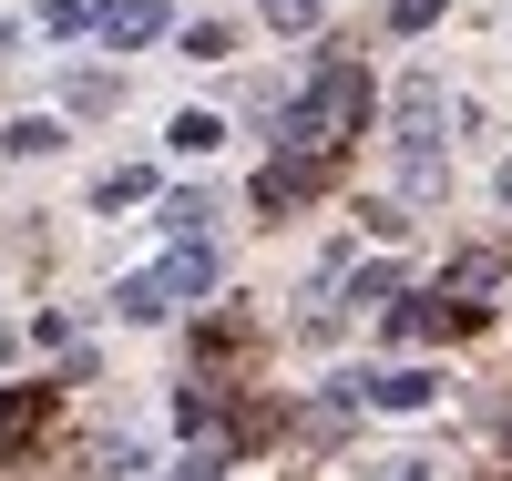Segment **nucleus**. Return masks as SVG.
Instances as JSON below:
<instances>
[{
	"instance_id": "3",
	"label": "nucleus",
	"mask_w": 512,
	"mask_h": 481,
	"mask_svg": "<svg viewBox=\"0 0 512 481\" xmlns=\"http://www.w3.org/2000/svg\"><path fill=\"white\" fill-rule=\"evenodd\" d=\"M154 31H164V0H103V41L134 52V41H154Z\"/></svg>"
},
{
	"instance_id": "12",
	"label": "nucleus",
	"mask_w": 512,
	"mask_h": 481,
	"mask_svg": "<svg viewBox=\"0 0 512 481\" xmlns=\"http://www.w3.org/2000/svg\"><path fill=\"white\" fill-rule=\"evenodd\" d=\"M318 21V0H267V31H308Z\"/></svg>"
},
{
	"instance_id": "15",
	"label": "nucleus",
	"mask_w": 512,
	"mask_h": 481,
	"mask_svg": "<svg viewBox=\"0 0 512 481\" xmlns=\"http://www.w3.org/2000/svg\"><path fill=\"white\" fill-rule=\"evenodd\" d=\"M492 185H502V205H512V164H502V174H492Z\"/></svg>"
},
{
	"instance_id": "2",
	"label": "nucleus",
	"mask_w": 512,
	"mask_h": 481,
	"mask_svg": "<svg viewBox=\"0 0 512 481\" xmlns=\"http://www.w3.org/2000/svg\"><path fill=\"white\" fill-rule=\"evenodd\" d=\"M441 82L431 72H410L400 82V103H390V123H400V154H410V195H431V174H441Z\"/></svg>"
},
{
	"instance_id": "1",
	"label": "nucleus",
	"mask_w": 512,
	"mask_h": 481,
	"mask_svg": "<svg viewBox=\"0 0 512 481\" xmlns=\"http://www.w3.org/2000/svg\"><path fill=\"white\" fill-rule=\"evenodd\" d=\"M359 123H369V82H359L349 62H328V72L308 82V93L287 103V134H277V144H287V164H308V174H318L338 144L359 134Z\"/></svg>"
},
{
	"instance_id": "11",
	"label": "nucleus",
	"mask_w": 512,
	"mask_h": 481,
	"mask_svg": "<svg viewBox=\"0 0 512 481\" xmlns=\"http://www.w3.org/2000/svg\"><path fill=\"white\" fill-rule=\"evenodd\" d=\"M216 134H226L216 113H175V144H185V154H205V144H216Z\"/></svg>"
},
{
	"instance_id": "16",
	"label": "nucleus",
	"mask_w": 512,
	"mask_h": 481,
	"mask_svg": "<svg viewBox=\"0 0 512 481\" xmlns=\"http://www.w3.org/2000/svg\"><path fill=\"white\" fill-rule=\"evenodd\" d=\"M0 359H11V328H0Z\"/></svg>"
},
{
	"instance_id": "13",
	"label": "nucleus",
	"mask_w": 512,
	"mask_h": 481,
	"mask_svg": "<svg viewBox=\"0 0 512 481\" xmlns=\"http://www.w3.org/2000/svg\"><path fill=\"white\" fill-rule=\"evenodd\" d=\"M390 21H400V31H431V21H441V0H390Z\"/></svg>"
},
{
	"instance_id": "9",
	"label": "nucleus",
	"mask_w": 512,
	"mask_h": 481,
	"mask_svg": "<svg viewBox=\"0 0 512 481\" xmlns=\"http://www.w3.org/2000/svg\"><path fill=\"white\" fill-rule=\"evenodd\" d=\"M175 481H226V441H195V451L175 461Z\"/></svg>"
},
{
	"instance_id": "6",
	"label": "nucleus",
	"mask_w": 512,
	"mask_h": 481,
	"mask_svg": "<svg viewBox=\"0 0 512 481\" xmlns=\"http://www.w3.org/2000/svg\"><path fill=\"white\" fill-rule=\"evenodd\" d=\"M308 185H318V174H308V164H287V154H277L267 174H256V205H267V215H277V205H297V195H308Z\"/></svg>"
},
{
	"instance_id": "4",
	"label": "nucleus",
	"mask_w": 512,
	"mask_h": 481,
	"mask_svg": "<svg viewBox=\"0 0 512 481\" xmlns=\"http://www.w3.org/2000/svg\"><path fill=\"white\" fill-rule=\"evenodd\" d=\"M431 389H441L431 369H379V379H369V400H379V410H431Z\"/></svg>"
},
{
	"instance_id": "7",
	"label": "nucleus",
	"mask_w": 512,
	"mask_h": 481,
	"mask_svg": "<svg viewBox=\"0 0 512 481\" xmlns=\"http://www.w3.org/2000/svg\"><path fill=\"white\" fill-rule=\"evenodd\" d=\"M164 287H175V297H205V287H216V256H205V246H185L175 267H164Z\"/></svg>"
},
{
	"instance_id": "14",
	"label": "nucleus",
	"mask_w": 512,
	"mask_h": 481,
	"mask_svg": "<svg viewBox=\"0 0 512 481\" xmlns=\"http://www.w3.org/2000/svg\"><path fill=\"white\" fill-rule=\"evenodd\" d=\"M390 481H441V471H431V461H400V471H390Z\"/></svg>"
},
{
	"instance_id": "8",
	"label": "nucleus",
	"mask_w": 512,
	"mask_h": 481,
	"mask_svg": "<svg viewBox=\"0 0 512 481\" xmlns=\"http://www.w3.org/2000/svg\"><path fill=\"white\" fill-rule=\"evenodd\" d=\"M205 215H216V205H205V195H175V205H164V226H175L185 246H205Z\"/></svg>"
},
{
	"instance_id": "5",
	"label": "nucleus",
	"mask_w": 512,
	"mask_h": 481,
	"mask_svg": "<svg viewBox=\"0 0 512 481\" xmlns=\"http://www.w3.org/2000/svg\"><path fill=\"white\" fill-rule=\"evenodd\" d=\"M113 308L134 318V328H154L164 308H175V287H164V267H154V277H123V287H113Z\"/></svg>"
},
{
	"instance_id": "10",
	"label": "nucleus",
	"mask_w": 512,
	"mask_h": 481,
	"mask_svg": "<svg viewBox=\"0 0 512 481\" xmlns=\"http://www.w3.org/2000/svg\"><path fill=\"white\" fill-rule=\"evenodd\" d=\"M134 195H154V174H144V164H113V174H103V205H134Z\"/></svg>"
}]
</instances>
